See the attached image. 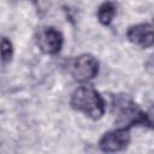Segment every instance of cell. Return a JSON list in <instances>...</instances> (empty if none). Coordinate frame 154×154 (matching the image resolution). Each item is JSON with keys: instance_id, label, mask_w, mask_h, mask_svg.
Instances as JSON below:
<instances>
[{"instance_id": "obj_2", "label": "cell", "mask_w": 154, "mask_h": 154, "mask_svg": "<svg viewBox=\"0 0 154 154\" xmlns=\"http://www.w3.org/2000/svg\"><path fill=\"white\" fill-rule=\"evenodd\" d=\"M113 112L116 113V123L118 125L125 128L137 125L152 128L149 116L126 95H118L113 99Z\"/></svg>"}, {"instance_id": "obj_1", "label": "cell", "mask_w": 154, "mask_h": 154, "mask_svg": "<svg viewBox=\"0 0 154 154\" xmlns=\"http://www.w3.org/2000/svg\"><path fill=\"white\" fill-rule=\"evenodd\" d=\"M70 105L73 109L82 112L94 120L102 118L106 111V102L103 97L96 89L89 85L77 88L71 95Z\"/></svg>"}, {"instance_id": "obj_7", "label": "cell", "mask_w": 154, "mask_h": 154, "mask_svg": "<svg viewBox=\"0 0 154 154\" xmlns=\"http://www.w3.org/2000/svg\"><path fill=\"white\" fill-rule=\"evenodd\" d=\"M117 6L112 1L102 2L97 8V19L102 25H109L116 16Z\"/></svg>"}, {"instance_id": "obj_8", "label": "cell", "mask_w": 154, "mask_h": 154, "mask_svg": "<svg viewBox=\"0 0 154 154\" xmlns=\"http://www.w3.org/2000/svg\"><path fill=\"white\" fill-rule=\"evenodd\" d=\"M13 55V46L12 42L7 37L0 38V59L2 63H8Z\"/></svg>"}, {"instance_id": "obj_5", "label": "cell", "mask_w": 154, "mask_h": 154, "mask_svg": "<svg viewBox=\"0 0 154 154\" xmlns=\"http://www.w3.org/2000/svg\"><path fill=\"white\" fill-rule=\"evenodd\" d=\"M64 43L61 32L54 28L42 30L37 36V46L46 54H57L60 52Z\"/></svg>"}, {"instance_id": "obj_6", "label": "cell", "mask_w": 154, "mask_h": 154, "mask_svg": "<svg viewBox=\"0 0 154 154\" xmlns=\"http://www.w3.org/2000/svg\"><path fill=\"white\" fill-rule=\"evenodd\" d=\"M128 40L141 47V48H149L153 46V26L150 23H141L129 28L126 32Z\"/></svg>"}, {"instance_id": "obj_4", "label": "cell", "mask_w": 154, "mask_h": 154, "mask_svg": "<svg viewBox=\"0 0 154 154\" xmlns=\"http://www.w3.org/2000/svg\"><path fill=\"white\" fill-rule=\"evenodd\" d=\"M99 73V61L91 54H81L72 66V76L78 82H88Z\"/></svg>"}, {"instance_id": "obj_3", "label": "cell", "mask_w": 154, "mask_h": 154, "mask_svg": "<svg viewBox=\"0 0 154 154\" xmlns=\"http://www.w3.org/2000/svg\"><path fill=\"white\" fill-rule=\"evenodd\" d=\"M130 143V128H118L102 135L99 141V147L102 152L116 153L124 150Z\"/></svg>"}]
</instances>
